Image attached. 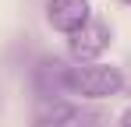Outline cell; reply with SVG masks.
Returning <instances> with one entry per match:
<instances>
[{"mask_svg":"<svg viewBox=\"0 0 131 127\" xmlns=\"http://www.w3.org/2000/svg\"><path fill=\"white\" fill-rule=\"evenodd\" d=\"M124 88V71L113 64H82L67 67V92L85 99H110Z\"/></svg>","mask_w":131,"mask_h":127,"instance_id":"6da1fadb","label":"cell"},{"mask_svg":"<svg viewBox=\"0 0 131 127\" xmlns=\"http://www.w3.org/2000/svg\"><path fill=\"white\" fill-rule=\"evenodd\" d=\"M106 46H110V25L99 21V18H92L85 28H78L67 39V49H71V57L78 64H96L106 53Z\"/></svg>","mask_w":131,"mask_h":127,"instance_id":"7a4b0ae2","label":"cell"},{"mask_svg":"<svg viewBox=\"0 0 131 127\" xmlns=\"http://www.w3.org/2000/svg\"><path fill=\"white\" fill-rule=\"evenodd\" d=\"M46 21L64 32V35H74L78 28H85L92 21V11H89V0H46Z\"/></svg>","mask_w":131,"mask_h":127,"instance_id":"3957f363","label":"cell"},{"mask_svg":"<svg viewBox=\"0 0 131 127\" xmlns=\"http://www.w3.org/2000/svg\"><path fill=\"white\" fill-rule=\"evenodd\" d=\"M36 92L43 99H57L60 92H67V67L60 60H43L36 67Z\"/></svg>","mask_w":131,"mask_h":127,"instance_id":"277c9868","label":"cell"},{"mask_svg":"<svg viewBox=\"0 0 131 127\" xmlns=\"http://www.w3.org/2000/svg\"><path fill=\"white\" fill-rule=\"evenodd\" d=\"M74 117H78L74 103H67V99H43L36 117H32V127H67Z\"/></svg>","mask_w":131,"mask_h":127,"instance_id":"5b68a950","label":"cell"},{"mask_svg":"<svg viewBox=\"0 0 131 127\" xmlns=\"http://www.w3.org/2000/svg\"><path fill=\"white\" fill-rule=\"evenodd\" d=\"M121 127H131V106L124 109V113H121Z\"/></svg>","mask_w":131,"mask_h":127,"instance_id":"8992f818","label":"cell"},{"mask_svg":"<svg viewBox=\"0 0 131 127\" xmlns=\"http://www.w3.org/2000/svg\"><path fill=\"white\" fill-rule=\"evenodd\" d=\"M121 4H128V7H131V0H121Z\"/></svg>","mask_w":131,"mask_h":127,"instance_id":"52a82bcc","label":"cell"}]
</instances>
